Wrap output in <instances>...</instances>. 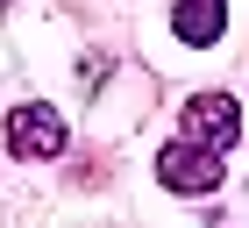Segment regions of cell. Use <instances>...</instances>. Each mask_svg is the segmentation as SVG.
Instances as JSON below:
<instances>
[{"mask_svg": "<svg viewBox=\"0 0 249 228\" xmlns=\"http://www.w3.org/2000/svg\"><path fill=\"white\" fill-rule=\"evenodd\" d=\"M7 150L15 157H57L64 150V114L57 107H15L7 114Z\"/></svg>", "mask_w": 249, "mask_h": 228, "instance_id": "2", "label": "cell"}, {"mask_svg": "<svg viewBox=\"0 0 249 228\" xmlns=\"http://www.w3.org/2000/svg\"><path fill=\"white\" fill-rule=\"evenodd\" d=\"M0 15H7V0H0Z\"/></svg>", "mask_w": 249, "mask_h": 228, "instance_id": "5", "label": "cell"}, {"mask_svg": "<svg viewBox=\"0 0 249 228\" xmlns=\"http://www.w3.org/2000/svg\"><path fill=\"white\" fill-rule=\"evenodd\" d=\"M171 29H178V43H213L228 29V7H221V0H178Z\"/></svg>", "mask_w": 249, "mask_h": 228, "instance_id": "4", "label": "cell"}, {"mask_svg": "<svg viewBox=\"0 0 249 228\" xmlns=\"http://www.w3.org/2000/svg\"><path fill=\"white\" fill-rule=\"evenodd\" d=\"M157 178L171 192H213L221 186V150H207V143H164L157 150Z\"/></svg>", "mask_w": 249, "mask_h": 228, "instance_id": "1", "label": "cell"}, {"mask_svg": "<svg viewBox=\"0 0 249 228\" xmlns=\"http://www.w3.org/2000/svg\"><path fill=\"white\" fill-rule=\"evenodd\" d=\"M185 135H192V143H207V150H228L235 135H242L235 100H228V93H199V100L185 107Z\"/></svg>", "mask_w": 249, "mask_h": 228, "instance_id": "3", "label": "cell"}]
</instances>
